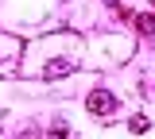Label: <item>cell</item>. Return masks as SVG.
Returning a JSON list of instances; mask_svg holds the SVG:
<instances>
[{
	"instance_id": "cell-4",
	"label": "cell",
	"mask_w": 155,
	"mask_h": 139,
	"mask_svg": "<svg viewBox=\"0 0 155 139\" xmlns=\"http://www.w3.org/2000/svg\"><path fill=\"white\" fill-rule=\"evenodd\" d=\"M128 128H132L136 135H143V131L151 128V120H147V116H132V124H128Z\"/></svg>"
},
{
	"instance_id": "cell-1",
	"label": "cell",
	"mask_w": 155,
	"mask_h": 139,
	"mask_svg": "<svg viewBox=\"0 0 155 139\" xmlns=\"http://www.w3.org/2000/svg\"><path fill=\"white\" fill-rule=\"evenodd\" d=\"M85 104H89V112H93V116H113V112H116V97L109 93V89H93Z\"/></svg>"
},
{
	"instance_id": "cell-5",
	"label": "cell",
	"mask_w": 155,
	"mask_h": 139,
	"mask_svg": "<svg viewBox=\"0 0 155 139\" xmlns=\"http://www.w3.org/2000/svg\"><path fill=\"white\" fill-rule=\"evenodd\" d=\"M70 135V128H66V124H54V128H51V139H66Z\"/></svg>"
},
{
	"instance_id": "cell-2",
	"label": "cell",
	"mask_w": 155,
	"mask_h": 139,
	"mask_svg": "<svg viewBox=\"0 0 155 139\" xmlns=\"http://www.w3.org/2000/svg\"><path fill=\"white\" fill-rule=\"evenodd\" d=\"M132 23L140 35H155V12H140V16H132Z\"/></svg>"
},
{
	"instance_id": "cell-3",
	"label": "cell",
	"mask_w": 155,
	"mask_h": 139,
	"mask_svg": "<svg viewBox=\"0 0 155 139\" xmlns=\"http://www.w3.org/2000/svg\"><path fill=\"white\" fill-rule=\"evenodd\" d=\"M70 70H74V62H62V58H54V62H47V70H43V74H47V77H66Z\"/></svg>"
}]
</instances>
